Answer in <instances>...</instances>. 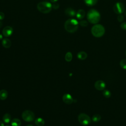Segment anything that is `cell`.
I'll list each match as a JSON object with an SVG mask.
<instances>
[{
    "label": "cell",
    "instance_id": "obj_1",
    "mask_svg": "<svg viewBox=\"0 0 126 126\" xmlns=\"http://www.w3.org/2000/svg\"><path fill=\"white\" fill-rule=\"evenodd\" d=\"M78 22L74 19H69L66 20L64 23V29L68 32H75L78 28Z\"/></svg>",
    "mask_w": 126,
    "mask_h": 126
},
{
    "label": "cell",
    "instance_id": "obj_2",
    "mask_svg": "<svg viewBox=\"0 0 126 126\" xmlns=\"http://www.w3.org/2000/svg\"><path fill=\"white\" fill-rule=\"evenodd\" d=\"M87 17L90 23L93 24H96L100 19V15L96 10L91 9L88 11Z\"/></svg>",
    "mask_w": 126,
    "mask_h": 126
},
{
    "label": "cell",
    "instance_id": "obj_3",
    "mask_svg": "<svg viewBox=\"0 0 126 126\" xmlns=\"http://www.w3.org/2000/svg\"><path fill=\"white\" fill-rule=\"evenodd\" d=\"M104 27L100 24H95L91 29V32L93 35L96 37L102 36L105 33Z\"/></svg>",
    "mask_w": 126,
    "mask_h": 126
},
{
    "label": "cell",
    "instance_id": "obj_4",
    "mask_svg": "<svg viewBox=\"0 0 126 126\" xmlns=\"http://www.w3.org/2000/svg\"><path fill=\"white\" fill-rule=\"evenodd\" d=\"M37 9L41 13H48L50 12L52 8L51 3L47 1H42L37 5Z\"/></svg>",
    "mask_w": 126,
    "mask_h": 126
},
{
    "label": "cell",
    "instance_id": "obj_5",
    "mask_svg": "<svg viewBox=\"0 0 126 126\" xmlns=\"http://www.w3.org/2000/svg\"><path fill=\"white\" fill-rule=\"evenodd\" d=\"M78 120L79 122L83 126L89 125L91 122L90 117L85 113H80L78 116Z\"/></svg>",
    "mask_w": 126,
    "mask_h": 126
},
{
    "label": "cell",
    "instance_id": "obj_6",
    "mask_svg": "<svg viewBox=\"0 0 126 126\" xmlns=\"http://www.w3.org/2000/svg\"><path fill=\"white\" fill-rule=\"evenodd\" d=\"M34 114L31 110H27L24 111L22 114V117L23 120L27 122H31L34 119Z\"/></svg>",
    "mask_w": 126,
    "mask_h": 126
},
{
    "label": "cell",
    "instance_id": "obj_7",
    "mask_svg": "<svg viewBox=\"0 0 126 126\" xmlns=\"http://www.w3.org/2000/svg\"><path fill=\"white\" fill-rule=\"evenodd\" d=\"M113 9L115 13L118 14H121L125 11V7L123 3L120 2H118L114 4Z\"/></svg>",
    "mask_w": 126,
    "mask_h": 126
},
{
    "label": "cell",
    "instance_id": "obj_8",
    "mask_svg": "<svg viewBox=\"0 0 126 126\" xmlns=\"http://www.w3.org/2000/svg\"><path fill=\"white\" fill-rule=\"evenodd\" d=\"M95 88L98 91L104 90L106 88V84L102 80H97L94 83Z\"/></svg>",
    "mask_w": 126,
    "mask_h": 126
},
{
    "label": "cell",
    "instance_id": "obj_9",
    "mask_svg": "<svg viewBox=\"0 0 126 126\" xmlns=\"http://www.w3.org/2000/svg\"><path fill=\"white\" fill-rule=\"evenodd\" d=\"M13 29L10 26L4 27L2 30V34L5 37H9L13 33Z\"/></svg>",
    "mask_w": 126,
    "mask_h": 126
},
{
    "label": "cell",
    "instance_id": "obj_10",
    "mask_svg": "<svg viewBox=\"0 0 126 126\" xmlns=\"http://www.w3.org/2000/svg\"><path fill=\"white\" fill-rule=\"evenodd\" d=\"M63 100L66 104H71L73 101V99L70 94H65L63 96Z\"/></svg>",
    "mask_w": 126,
    "mask_h": 126
},
{
    "label": "cell",
    "instance_id": "obj_11",
    "mask_svg": "<svg viewBox=\"0 0 126 126\" xmlns=\"http://www.w3.org/2000/svg\"><path fill=\"white\" fill-rule=\"evenodd\" d=\"M64 13L66 15L70 17H74L76 14V11L70 7L66 8L64 10Z\"/></svg>",
    "mask_w": 126,
    "mask_h": 126
},
{
    "label": "cell",
    "instance_id": "obj_12",
    "mask_svg": "<svg viewBox=\"0 0 126 126\" xmlns=\"http://www.w3.org/2000/svg\"><path fill=\"white\" fill-rule=\"evenodd\" d=\"M2 45L5 48H9L11 45V41L7 38H4L2 39L1 41Z\"/></svg>",
    "mask_w": 126,
    "mask_h": 126
},
{
    "label": "cell",
    "instance_id": "obj_13",
    "mask_svg": "<svg viewBox=\"0 0 126 126\" xmlns=\"http://www.w3.org/2000/svg\"><path fill=\"white\" fill-rule=\"evenodd\" d=\"M86 12L83 9H79L78 10V11L76 13V17L77 19L79 20H82L83 19L85 16Z\"/></svg>",
    "mask_w": 126,
    "mask_h": 126
},
{
    "label": "cell",
    "instance_id": "obj_14",
    "mask_svg": "<svg viewBox=\"0 0 126 126\" xmlns=\"http://www.w3.org/2000/svg\"><path fill=\"white\" fill-rule=\"evenodd\" d=\"M8 96L7 91L4 89L0 91V99L1 100H5Z\"/></svg>",
    "mask_w": 126,
    "mask_h": 126
},
{
    "label": "cell",
    "instance_id": "obj_15",
    "mask_svg": "<svg viewBox=\"0 0 126 126\" xmlns=\"http://www.w3.org/2000/svg\"><path fill=\"white\" fill-rule=\"evenodd\" d=\"M87 54L84 51H80L78 53L77 55V58L81 60H85L87 58Z\"/></svg>",
    "mask_w": 126,
    "mask_h": 126
},
{
    "label": "cell",
    "instance_id": "obj_16",
    "mask_svg": "<svg viewBox=\"0 0 126 126\" xmlns=\"http://www.w3.org/2000/svg\"><path fill=\"white\" fill-rule=\"evenodd\" d=\"M2 121L4 123L6 124H8L10 123V122L11 121L10 115L8 113L5 114L2 117Z\"/></svg>",
    "mask_w": 126,
    "mask_h": 126
},
{
    "label": "cell",
    "instance_id": "obj_17",
    "mask_svg": "<svg viewBox=\"0 0 126 126\" xmlns=\"http://www.w3.org/2000/svg\"><path fill=\"white\" fill-rule=\"evenodd\" d=\"M34 123L37 126H43L45 124V121L41 118H38L35 119Z\"/></svg>",
    "mask_w": 126,
    "mask_h": 126
},
{
    "label": "cell",
    "instance_id": "obj_18",
    "mask_svg": "<svg viewBox=\"0 0 126 126\" xmlns=\"http://www.w3.org/2000/svg\"><path fill=\"white\" fill-rule=\"evenodd\" d=\"M11 125L12 126H20L21 125V121L18 118H14L11 120Z\"/></svg>",
    "mask_w": 126,
    "mask_h": 126
},
{
    "label": "cell",
    "instance_id": "obj_19",
    "mask_svg": "<svg viewBox=\"0 0 126 126\" xmlns=\"http://www.w3.org/2000/svg\"><path fill=\"white\" fill-rule=\"evenodd\" d=\"M86 4L89 6H92L95 5L98 0H84Z\"/></svg>",
    "mask_w": 126,
    "mask_h": 126
},
{
    "label": "cell",
    "instance_id": "obj_20",
    "mask_svg": "<svg viewBox=\"0 0 126 126\" xmlns=\"http://www.w3.org/2000/svg\"><path fill=\"white\" fill-rule=\"evenodd\" d=\"M72 59V55L71 52H67L65 55V60L66 62H69Z\"/></svg>",
    "mask_w": 126,
    "mask_h": 126
},
{
    "label": "cell",
    "instance_id": "obj_21",
    "mask_svg": "<svg viewBox=\"0 0 126 126\" xmlns=\"http://www.w3.org/2000/svg\"><path fill=\"white\" fill-rule=\"evenodd\" d=\"M92 120L94 122H99L101 119V116L99 114H95L92 117Z\"/></svg>",
    "mask_w": 126,
    "mask_h": 126
},
{
    "label": "cell",
    "instance_id": "obj_22",
    "mask_svg": "<svg viewBox=\"0 0 126 126\" xmlns=\"http://www.w3.org/2000/svg\"><path fill=\"white\" fill-rule=\"evenodd\" d=\"M102 94L106 98H109L111 95V92L108 90H104L102 92Z\"/></svg>",
    "mask_w": 126,
    "mask_h": 126
},
{
    "label": "cell",
    "instance_id": "obj_23",
    "mask_svg": "<svg viewBox=\"0 0 126 126\" xmlns=\"http://www.w3.org/2000/svg\"><path fill=\"white\" fill-rule=\"evenodd\" d=\"M120 64L121 67L122 68H123L124 69H126V59H124L120 61Z\"/></svg>",
    "mask_w": 126,
    "mask_h": 126
},
{
    "label": "cell",
    "instance_id": "obj_24",
    "mask_svg": "<svg viewBox=\"0 0 126 126\" xmlns=\"http://www.w3.org/2000/svg\"><path fill=\"white\" fill-rule=\"evenodd\" d=\"M79 24L82 27H86L88 26V22L86 20H81L79 22Z\"/></svg>",
    "mask_w": 126,
    "mask_h": 126
},
{
    "label": "cell",
    "instance_id": "obj_25",
    "mask_svg": "<svg viewBox=\"0 0 126 126\" xmlns=\"http://www.w3.org/2000/svg\"><path fill=\"white\" fill-rule=\"evenodd\" d=\"M117 19L119 22H122L124 20V17L122 14H119L117 17Z\"/></svg>",
    "mask_w": 126,
    "mask_h": 126
},
{
    "label": "cell",
    "instance_id": "obj_26",
    "mask_svg": "<svg viewBox=\"0 0 126 126\" xmlns=\"http://www.w3.org/2000/svg\"><path fill=\"white\" fill-rule=\"evenodd\" d=\"M120 27L121 29L124 30H126V22H123L120 25Z\"/></svg>",
    "mask_w": 126,
    "mask_h": 126
},
{
    "label": "cell",
    "instance_id": "obj_27",
    "mask_svg": "<svg viewBox=\"0 0 126 126\" xmlns=\"http://www.w3.org/2000/svg\"><path fill=\"white\" fill-rule=\"evenodd\" d=\"M52 8L55 9H58L59 7V4L58 3H54L53 5H52Z\"/></svg>",
    "mask_w": 126,
    "mask_h": 126
},
{
    "label": "cell",
    "instance_id": "obj_28",
    "mask_svg": "<svg viewBox=\"0 0 126 126\" xmlns=\"http://www.w3.org/2000/svg\"><path fill=\"white\" fill-rule=\"evenodd\" d=\"M4 18V14L3 12H0V21L2 20Z\"/></svg>",
    "mask_w": 126,
    "mask_h": 126
},
{
    "label": "cell",
    "instance_id": "obj_29",
    "mask_svg": "<svg viewBox=\"0 0 126 126\" xmlns=\"http://www.w3.org/2000/svg\"><path fill=\"white\" fill-rule=\"evenodd\" d=\"M0 126H4V123L1 121H0Z\"/></svg>",
    "mask_w": 126,
    "mask_h": 126
},
{
    "label": "cell",
    "instance_id": "obj_30",
    "mask_svg": "<svg viewBox=\"0 0 126 126\" xmlns=\"http://www.w3.org/2000/svg\"><path fill=\"white\" fill-rule=\"evenodd\" d=\"M58 0H50V1L52 2H55L56 1H57Z\"/></svg>",
    "mask_w": 126,
    "mask_h": 126
},
{
    "label": "cell",
    "instance_id": "obj_31",
    "mask_svg": "<svg viewBox=\"0 0 126 126\" xmlns=\"http://www.w3.org/2000/svg\"><path fill=\"white\" fill-rule=\"evenodd\" d=\"M2 39V35L1 34H0V40Z\"/></svg>",
    "mask_w": 126,
    "mask_h": 126
},
{
    "label": "cell",
    "instance_id": "obj_32",
    "mask_svg": "<svg viewBox=\"0 0 126 126\" xmlns=\"http://www.w3.org/2000/svg\"><path fill=\"white\" fill-rule=\"evenodd\" d=\"M2 25V22L1 21H0V28L1 27Z\"/></svg>",
    "mask_w": 126,
    "mask_h": 126
},
{
    "label": "cell",
    "instance_id": "obj_33",
    "mask_svg": "<svg viewBox=\"0 0 126 126\" xmlns=\"http://www.w3.org/2000/svg\"><path fill=\"white\" fill-rule=\"evenodd\" d=\"M26 126H33L32 125H27Z\"/></svg>",
    "mask_w": 126,
    "mask_h": 126
},
{
    "label": "cell",
    "instance_id": "obj_34",
    "mask_svg": "<svg viewBox=\"0 0 126 126\" xmlns=\"http://www.w3.org/2000/svg\"><path fill=\"white\" fill-rule=\"evenodd\" d=\"M125 16L126 17V11L125 12Z\"/></svg>",
    "mask_w": 126,
    "mask_h": 126
},
{
    "label": "cell",
    "instance_id": "obj_35",
    "mask_svg": "<svg viewBox=\"0 0 126 126\" xmlns=\"http://www.w3.org/2000/svg\"></svg>",
    "mask_w": 126,
    "mask_h": 126
},
{
    "label": "cell",
    "instance_id": "obj_36",
    "mask_svg": "<svg viewBox=\"0 0 126 126\" xmlns=\"http://www.w3.org/2000/svg\"></svg>",
    "mask_w": 126,
    "mask_h": 126
}]
</instances>
